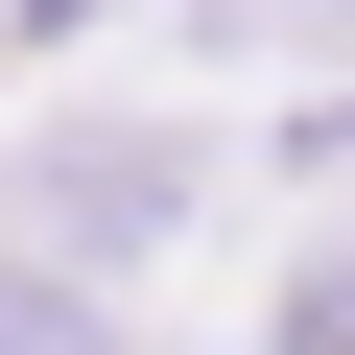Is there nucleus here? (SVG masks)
I'll list each match as a JSON object with an SVG mask.
<instances>
[{"label": "nucleus", "instance_id": "obj_2", "mask_svg": "<svg viewBox=\"0 0 355 355\" xmlns=\"http://www.w3.org/2000/svg\"><path fill=\"white\" fill-rule=\"evenodd\" d=\"M308 355H355V284H331V308H308Z\"/></svg>", "mask_w": 355, "mask_h": 355}, {"label": "nucleus", "instance_id": "obj_1", "mask_svg": "<svg viewBox=\"0 0 355 355\" xmlns=\"http://www.w3.org/2000/svg\"><path fill=\"white\" fill-rule=\"evenodd\" d=\"M0 355H95V308L71 284H0Z\"/></svg>", "mask_w": 355, "mask_h": 355}]
</instances>
